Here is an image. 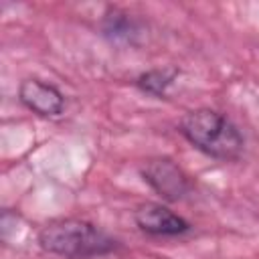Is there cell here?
Instances as JSON below:
<instances>
[{
    "label": "cell",
    "instance_id": "cell-1",
    "mask_svg": "<svg viewBox=\"0 0 259 259\" xmlns=\"http://www.w3.org/2000/svg\"><path fill=\"white\" fill-rule=\"evenodd\" d=\"M36 243L42 251L63 259H103L115 255L121 243L85 219H55L40 227Z\"/></svg>",
    "mask_w": 259,
    "mask_h": 259
},
{
    "label": "cell",
    "instance_id": "cell-2",
    "mask_svg": "<svg viewBox=\"0 0 259 259\" xmlns=\"http://www.w3.org/2000/svg\"><path fill=\"white\" fill-rule=\"evenodd\" d=\"M182 138L204 156L221 162H237L245 150V138L237 123L212 107L186 111L178 121Z\"/></svg>",
    "mask_w": 259,
    "mask_h": 259
},
{
    "label": "cell",
    "instance_id": "cell-3",
    "mask_svg": "<svg viewBox=\"0 0 259 259\" xmlns=\"http://www.w3.org/2000/svg\"><path fill=\"white\" fill-rule=\"evenodd\" d=\"M142 180L164 200L178 202L192 192L190 176L168 156L148 158L140 166Z\"/></svg>",
    "mask_w": 259,
    "mask_h": 259
},
{
    "label": "cell",
    "instance_id": "cell-4",
    "mask_svg": "<svg viewBox=\"0 0 259 259\" xmlns=\"http://www.w3.org/2000/svg\"><path fill=\"white\" fill-rule=\"evenodd\" d=\"M136 227L150 237H182L192 231V225L162 202H142L134 210Z\"/></svg>",
    "mask_w": 259,
    "mask_h": 259
},
{
    "label": "cell",
    "instance_id": "cell-5",
    "mask_svg": "<svg viewBox=\"0 0 259 259\" xmlns=\"http://www.w3.org/2000/svg\"><path fill=\"white\" fill-rule=\"evenodd\" d=\"M18 101L40 117H59L65 111L63 91L38 77H26L18 85Z\"/></svg>",
    "mask_w": 259,
    "mask_h": 259
},
{
    "label": "cell",
    "instance_id": "cell-6",
    "mask_svg": "<svg viewBox=\"0 0 259 259\" xmlns=\"http://www.w3.org/2000/svg\"><path fill=\"white\" fill-rule=\"evenodd\" d=\"M101 32L111 42H130V45H134L136 38L142 34V26L125 10L109 8L101 18Z\"/></svg>",
    "mask_w": 259,
    "mask_h": 259
},
{
    "label": "cell",
    "instance_id": "cell-7",
    "mask_svg": "<svg viewBox=\"0 0 259 259\" xmlns=\"http://www.w3.org/2000/svg\"><path fill=\"white\" fill-rule=\"evenodd\" d=\"M178 75L180 71L176 67H158V69H148L140 73L134 83L142 93L152 95L156 99H166L172 85L178 81Z\"/></svg>",
    "mask_w": 259,
    "mask_h": 259
}]
</instances>
